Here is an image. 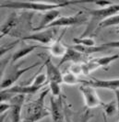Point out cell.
Returning a JSON list of instances; mask_svg holds the SVG:
<instances>
[{"label":"cell","mask_w":119,"mask_h":122,"mask_svg":"<svg viewBox=\"0 0 119 122\" xmlns=\"http://www.w3.org/2000/svg\"><path fill=\"white\" fill-rule=\"evenodd\" d=\"M84 3V1H55V2H35V1H4L1 2V7L12 9H24L36 12H46L53 9H58L73 4Z\"/></svg>","instance_id":"obj_1"},{"label":"cell","mask_w":119,"mask_h":122,"mask_svg":"<svg viewBox=\"0 0 119 122\" xmlns=\"http://www.w3.org/2000/svg\"><path fill=\"white\" fill-rule=\"evenodd\" d=\"M50 92V89H45L40 94L35 100L24 106V116L21 122H38L44 117H51L50 110L45 107V97Z\"/></svg>","instance_id":"obj_2"},{"label":"cell","mask_w":119,"mask_h":122,"mask_svg":"<svg viewBox=\"0 0 119 122\" xmlns=\"http://www.w3.org/2000/svg\"><path fill=\"white\" fill-rule=\"evenodd\" d=\"M84 10L91 17V20L89 21L85 32L80 36L82 38L86 37V35H90L91 37L92 32L96 29H98V26L100 25L101 22H102L106 18L119 13V4H113L112 6H107L104 8H99V9L84 8Z\"/></svg>","instance_id":"obj_3"},{"label":"cell","mask_w":119,"mask_h":122,"mask_svg":"<svg viewBox=\"0 0 119 122\" xmlns=\"http://www.w3.org/2000/svg\"><path fill=\"white\" fill-rule=\"evenodd\" d=\"M89 15L86 12L79 11V12L72 15V16H64L59 17L54 22H52L46 29H53V28H61V27H73V26H80L85 23H88ZM45 29V30H46Z\"/></svg>","instance_id":"obj_4"},{"label":"cell","mask_w":119,"mask_h":122,"mask_svg":"<svg viewBox=\"0 0 119 122\" xmlns=\"http://www.w3.org/2000/svg\"><path fill=\"white\" fill-rule=\"evenodd\" d=\"M41 63L40 62H35L31 65L26 66L24 68H21L20 65L18 66H14L10 69V71L6 74V76L3 77V79L1 81V90H5L9 87L14 86V84L21 77V75H23L25 73H28L29 71H31L35 67L39 66Z\"/></svg>","instance_id":"obj_5"},{"label":"cell","mask_w":119,"mask_h":122,"mask_svg":"<svg viewBox=\"0 0 119 122\" xmlns=\"http://www.w3.org/2000/svg\"><path fill=\"white\" fill-rule=\"evenodd\" d=\"M58 29L53 28V29H46L44 30L36 31L34 33H31L29 35L23 36L20 40L21 41H32L36 42L41 43L42 45H49L50 46L57 39L56 36L57 34Z\"/></svg>","instance_id":"obj_6"},{"label":"cell","mask_w":119,"mask_h":122,"mask_svg":"<svg viewBox=\"0 0 119 122\" xmlns=\"http://www.w3.org/2000/svg\"><path fill=\"white\" fill-rule=\"evenodd\" d=\"M79 89L83 97L86 108L92 109V108H96L98 107H102L104 102L102 101V99L100 98L98 93L94 87L81 85V86H79Z\"/></svg>","instance_id":"obj_7"},{"label":"cell","mask_w":119,"mask_h":122,"mask_svg":"<svg viewBox=\"0 0 119 122\" xmlns=\"http://www.w3.org/2000/svg\"><path fill=\"white\" fill-rule=\"evenodd\" d=\"M44 66H45V74L47 76V84L57 83V84H63V73L60 71V67L55 64L50 57L46 56L44 58Z\"/></svg>","instance_id":"obj_8"},{"label":"cell","mask_w":119,"mask_h":122,"mask_svg":"<svg viewBox=\"0 0 119 122\" xmlns=\"http://www.w3.org/2000/svg\"><path fill=\"white\" fill-rule=\"evenodd\" d=\"M8 102L11 105V108L9 110L10 122H21L22 119V109L25 102V96L18 95L12 96Z\"/></svg>","instance_id":"obj_9"},{"label":"cell","mask_w":119,"mask_h":122,"mask_svg":"<svg viewBox=\"0 0 119 122\" xmlns=\"http://www.w3.org/2000/svg\"><path fill=\"white\" fill-rule=\"evenodd\" d=\"M81 85L94 87L95 89H107L111 91H115L119 89V78L116 79H97L91 78L90 80H81Z\"/></svg>","instance_id":"obj_10"},{"label":"cell","mask_w":119,"mask_h":122,"mask_svg":"<svg viewBox=\"0 0 119 122\" xmlns=\"http://www.w3.org/2000/svg\"><path fill=\"white\" fill-rule=\"evenodd\" d=\"M50 113L53 122H64L65 120V109L63 105L62 97H50Z\"/></svg>","instance_id":"obj_11"},{"label":"cell","mask_w":119,"mask_h":122,"mask_svg":"<svg viewBox=\"0 0 119 122\" xmlns=\"http://www.w3.org/2000/svg\"><path fill=\"white\" fill-rule=\"evenodd\" d=\"M65 33H66V29H64V30L62 31L61 35L58 37L57 40L51 44L50 46H46L45 49L48 50V51H50V53L52 56L57 57V58H61V59H62L63 57H64V55L66 54L68 46L65 45V44L62 42L63 36L65 35Z\"/></svg>","instance_id":"obj_12"},{"label":"cell","mask_w":119,"mask_h":122,"mask_svg":"<svg viewBox=\"0 0 119 122\" xmlns=\"http://www.w3.org/2000/svg\"><path fill=\"white\" fill-rule=\"evenodd\" d=\"M41 87H37V86H32L31 85H28V86H13L5 90H1L2 93H6L11 96H18V95H22V96H26V95H34L36 94Z\"/></svg>","instance_id":"obj_13"},{"label":"cell","mask_w":119,"mask_h":122,"mask_svg":"<svg viewBox=\"0 0 119 122\" xmlns=\"http://www.w3.org/2000/svg\"><path fill=\"white\" fill-rule=\"evenodd\" d=\"M59 15H60V11L58 9H53V10L44 12V14H42V18H41V21H40L39 26L36 27L35 29H33L32 30L36 32V31H41L45 30L52 22H54L56 19L59 18Z\"/></svg>","instance_id":"obj_14"},{"label":"cell","mask_w":119,"mask_h":122,"mask_svg":"<svg viewBox=\"0 0 119 122\" xmlns=\"http://www.w3.org/2000/svg\"><path fill=\"white\" fill-rule=\"evenodd\" d=\"M87 55L83 54L81 52L76 51L75 49H73L71 46H68V51L66 52V54L64 55L61 61L57 63V65L60 67L62 64H64L67 61H73V62H84L83 60Z\"/></svg>","instance_id":"obj_15"},{"label":"cell","mask_w":119,"mask_h":122,"mask_svg":"<svg viewBox=\"0 0 119 122\" xmlns=\"http://www.w3.org/2000/svg\"><path fill=\"white\" fill-rule=\"evenodd\" d=\"M41 48L45 49L46 46H42V45H39V44H36V45H30V44H27L25 46H23V47L18 49L14 53H13L12 57H11V62L14 63V62L18 61L19 60H20V59L26 57L27 55H29L31 52L34 51L36 49H41Z\"/></svg>","instance_id":"obj_16"},{"label":"cell","mask_w":119,"mask_h":122,"mask_svg":"<svg viewBox=\"0 0 119 122\" xmlns=\"http://www.w3.org/2000/svg\"><path fill=\"white\" fill-rule=\"evenodd\" d=\"M73 49H75L76 51L81 52L85 55L92 54V53H96V52H102L103 51H107V48H105L102 44V45H96L94 47H85V46H81V45H73L71 46Z\"/></svg>","instance_id":"obj_17"},{"label":"cell","mask_w":119,"mask_h":122,"mask_svg":"<svg viewBox=\"0 0 119 122\" xmlns=\"http://www.w3.org/2000/svg\"><path fill=\"white\" fill-rule=\"evenodd\" d=\"M119 58V53H115L113 55H108V56H102L98 58H93L96 63L99 65V67H107L112 62L115 61Z\"/></svg>","instance_id":"obj_18"},{"label":"cell","mask_w":119,"mask_h":122,"mask_svg":"<svg viewBox=\"0 0 119 122\" xmlns=\"http://www.w3.org/2000/svg\"><path fill=\"white\" fill-rule=\"evenodd\" d=\"M63 84L68 86H75L78 84H81V80L78 78V75L68 71V73H63Z\"/></svg>","instance_id":"obj_19"},{"label":"cell","mask_w":119,"mask_h":122,"mask_svg":"<svg viewBox=\"0 0 119 122\" xmlns=\"http://www.w3.org/2000/svg\"><path fill=\"white\" fill-rule=\"evenodd\" d=\"M119 25V14L113 15L110 18H106L102 22H101L100 25L98 26V30H102L105 28L113 27V26H118Z\"/></svg>","instance_id":"obj_20"},{"label":"cell","mask_w":119,"mask_h":122,"mask_svg":"<svg viewBox=\"0 0 119 122\" xmlns=\"http://www.w3.org/2000/svg\"><path fill=\"white\" fill-rule=\"evenodd\" d=\"M73 42L75 45H81L85 47H94L96 46V42L91 37H79V38H74Z\"/></svg>","instance_id":"obj_21"},{"label":"cell","mask_w":119,"mask_h":122,"mask_svg":"<svg viewBox=\"0 0 119 122\" xmlns=\"http://www.w3.org/2000/svg\"><path fill=\"white\" fill-rule=\"evenodd\" d=\"M102 108L104 111V114L107 117H113L116 112H117V106H116V102L114 101H110L107 103H103L102 105Z\"/></svg>","instance_id":"obj_22"},{"label":"cell","mask_w":119,"mask_h":122,"mask_svg":"<svg viewBox=\"0 0 119 122\" xmlns=\"http://www.w3.org/2000/svg\"><path fill=\"white\" fill-rule=\"evenodd\" d=\"M92 118V115L91 113L90 109L86 108L83 111L79 112L75 117H74V121L73 122H89Z\"/></svg>","instance_id":"obj_23"},{"label":"cell","mask_w":119,"mask_h":122,"mask_svg":"<svg viewBox=\"0 0 119 122\" xmlns=\"http://www.w3.org/2000/svg\"><path fill=\"white\" fill-rule=\"evenodd\" d=\"M46 84H47V76L44 73H38L33 78V81L30 83V85H31L32 86H37V87H43Z\"/></svg>","instance_id":"obj_24"},{"label":"cell","mask_w":119,"mask_h":122,"mask_svg":"<svg viewBox=\"0 0 119 122\" xmlns=\"http://www.w3.org/2000/svg\"><path fill=\"white\" fill-rule=\"evenodd\" d=\"M49 85V89L52 94V97H59L61 96V86L60 84H57V83H51L48 84Z\"/></svg>","instance_id":"obj_25"},{"label":"cell","mask_w":119,"mask_h":122,"mask_svg":"<svg viewBox=\"0 0 119 122\" xmlns=\"http://www.w3.org/2000/svg\"><path fill=\"white\" fill-rule=\"evenodd\" d=\"M69 72L74 73L76 75L83 74V67H82V62H74L73 64L70 65L68 69Z\"/></svg>","instance_id":"obj_26"},{"label":"cell","mask_w":119,"mask_h":122,"mask_svg":"<svg viewBox=\"0 0 119 122\" xmlns=\"http://www.w3.org/2000/svg\"><path fill=\"white\" fill-rule=\"evenodd\" d=\"M20 41H21V40H17V41H14V42L9 43V45H3V46H1V57H2L3 55H5V53H6V51H8L9 50L14 49L15 46H16Z\"/></svg>","instance_id":"obj_27"},{"label":"cell","mask_w":119,"mask_h":122,"mask_svg":"<svg viewBox=\"0 0 119 122\" xmlns=\"http://www.w3.org/2000/svg\"><path fill=\"white\" fill-rule=\"evenodd\" d=\"M11 108V105L8 101H1L0 105V115L6 114L7 111H9Z\"/></svg>","instance_id":"obj_28"},{"label":"cell","mask_w":119,"mask_h":122,"mask_svg":"<svg viewBox=\"0 0 119 122\" xmlns=\"http://www.w3.org/2000/svg\"><path fill=\"white\" fill-rule=\"evenodd\" d=\"M107 49H118L119 50V41H108L102 44Z\"/></svg>","instance_id":"obj_29"},{"label":"cell","mask_w":119,"mask_h":122,"mask_svg":"<svg viewBox=\"0 0 119 122\" xmlns=\"http://www.w3.org/2000/svg\"><path fill=\"white\" fill-rule=\"evenodd\" d=\"M93 3L96 5V6H102V8H104V7H107V6H110L114 4V3L112 2V1H94Z\"/></svg>","instance_id":"obj_30"},{"label":"cell","mask_w":119,"mask_h":122,"mask_svg":"<svg viewBox=\"0 0 119 122\" xmlns=\"http://www.w3.org/2000/svg\"><path fill=\"white\" fill-rule=\"evenodd\" d=\"M114 95H115V102H116V106H117V113L119 114V89L113 91Z\"/></svg>","instance_id":"obj_31"},{"label":"cell","mask_w":119,"mask_h":122,"mask_svg":"<svg viewBox=\"0 0 119 122\" xmlns=\"http://www.w3.org/2000/svg\"><path fill=\"white\" fill-rule=\"evenodd\" d=\"M118 122H119V121H118Z\"/></svg>","instance_id":"obj_32"}]
</instances>
